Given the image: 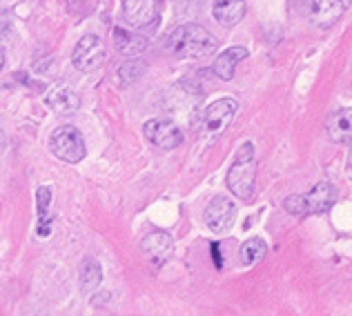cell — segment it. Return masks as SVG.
<instances>
[{"instance_id": "1", "label": "cell", "mask_w": 352, "mask_h": 316, "mask_svg": "<svg viewBox=\"0 0 352 316\" xmlns=\"http://www.w3.org/2000/svg\"><path fill=\"white\" fill-rule=\"evenodd\" d=\"M217 38L212 36L206 27L201 25H179L176 30L170 32L168 41V49L179 56V58H203V56H210L217 52Z\"/></svg>"}, {"instance_id": "2", "label": "cell", "mask_w": 352, "mask_h": 316, "mask_svg": "<svg viewBox=\"0 0 352 316\" xmlns=\"http://www.w3.org/2000/svg\"><path fill=\"white\" fill-rule=\"evenodd\" d=\"M256 181V161H254V145L245 143L234 158L232 167L228 172V188L241 201H250L254 194Z\"/></svg>"}, {"instance_id": "3", "label": "cell", "mask_w": 352, "mask_h": 316, "mask_svg": "<svg viewBox=\"0 0 352 316\" xmlns=\"http://www.w3.org/2000/svg\"><path fill=\"white\" fill-rule=\"evenodd\" d=\"M332 203H335V190H332L330 183L321 181L310 192L288 196L283 201V207L292 216L303 218V216H312V214H326L332 207Z\"/></svg>"}, {"instance_id": "4", "label": "cell", "mask_w": 352, "mask_h": 316, "mask_svg": "<svg viewBox=\"0 0 352 316\" xmlns=\"http://www.w3.org/2000/svg\"><path fill=\"white\" fill-rule=\"evenodd\" d=\"M50 147L52 152L56 154L60 161L65 163H80L85 158V141H82V134L76 127H58L56 132L50 138Z\"/></svg>"}, {"instance_id": "5", "label": "cell", "mask_w": 352, "mask_h": 316, "mask_svg": "<svg viewBox=\"0 0 352 316\" xmlns=\"http://www.w3.org/2000/svg\"><path fill=\"white\" fill-rule=\"evenodd\" d=\"M72 63L80 71H96L105 63V43L100 41V36L96 34L82 36L76 43V47H74Z\"/></svg>"}, {"instance_id": "6", "label": "cell", "mask_w": 352, "mask_h": 316, "mask_svg": "<svg viewBox=\"0 0 352 316\" xmlns=\"http://www.w3.org/2000/svg\"><path fill=\"white\" fill-rule=\"evenodd\" d=\"M236 100L232 98H219L214 100L208 109L206 114H203V120H201V129L206 136H219L223 134V129H228V125L234 120V114H236Z\"/></svg>"}, {"instance_id": "7", "label": "cell", "mask_w": 352, "mask_h": 316, "mask_svg": "<svg viewBox=\"0 0 352 316\" xmlns=\"http://www.w3.org/2000/svg\"><path fill=\"white\" fill-rule=\"evenodd\" d=\"M163 0H123V12L127 23L134 30H143V27L156 25L161 16Z\"/></svg>"}, {"instance_id": "8", "label": "cell", "mask_w": 352, "mask_h": 316, "mask_svg": "<svg viewBox=\"0 0 352 316\" xmlns=\"http://www.w3.org/2000/svg\"><path fill=\"white\" fill-rule=\"evenodd\" d=\"M141 252L152 267H161L172 258L174 254V240L168 232H150L141 240Z\"/></svg>"}, {"instance_id": "9", "label": "cell", "mask_w": 352, "mask_h": 316, "mask_svg": "<svg viewBox=\"0 0 352 316\" xmlns=\"http://www.w3.org/2000/svg\"><path fill=\"white\" fill-rule=\"evenodd\" d=\"M145 136L161 147V150H176L183 143V132L168 118H152L145 123Z\"/></svg>"}, {"instance_id": "10", "label": "cell", "mask_w": 352, "mask_h": 316, "mask_svg": "<svg viewBox=\"0 0 352 316\" xmlns=\"http://www.w3.org/2000/svg\"><path fill=\"white\" fill-rule=\"evenodd\" d=\"M234 218H236V205L226 196L212 199L210 205L206 207V225L214 234H226L234 225Z\"/></svg>"}, {"instance_id": "11", "label": "cell", "mask_w": 352, "mask_h": 316, "mask_svg": "<svg viewBox=\"0 0 352 316\" xmlns=\"http://www.w3.org/2000/svg\"><path fill=\"white\" fill-rule=\"evenodd\" d=\"M346 9H348V0H314L310 21L317 27H321V30H330L346 14Z\"/></svg>"}, {"instance_id": "12", "label": "cell", "mask_w": 352, "mask_h": 316, "mask_svg": "<svg viewBox=\"0 0 352 316\" xmlns=\"http://www.w3.org/2000/svg\"><path fill=\"white\" fill-rule=\"evenodd\" d=\"M326 132L335 143H352V107L332 111L326 120Z\"/></svg>"}, {"instance_id": "13", "label": "cell", "mask_w": 352, "mask_h": 316, "mask_svg": "<svg viewBox=\"0 0 352 316\" xmlns=\"http://www.w3.org/2000/svg\"><path fill=\"white\" fill-rule=\"evenodd\" d=\"M45 103L52 111L56 114H72L80 107V98L76 94V89H72L69 85H58V87H52Z\"/></svg>"}, {"instance_id": "14", "label": "cell", "mask_w": 352, "mask_h": 316, "mask_svg": "<svg viewBox=\"0 0 352 316\" xmlns=\"http://www.w3.org/2000/svg\"><path fill=\"white\" fill-rule=\"evenodd\" d=\"M212 14L223 27H234L245 16V0H214Z\"/></svg>"}, {"instance_id": "15", "label": "cell", "mask_w": 352, "mask_h": 316, "mask_svg": "<svg viewBox=\"0 0 352 316\" xmlns=\"http://www.w3.org/2000/svg\"><path fill=\"white\" fill-rule=\"evenodd\" d=\"M245 58H248L245 47H230L226 52H221L214 60V74L221 80H232L234 71H236V65Z\"/></svg>"}, {"instance_id": "16", "label": "cell", "mask_w": 352, "mask_h": 316, "mask_svg": "<svg viewBox=\"0 0 352 316\" xmlns=\"http://www.w3.org/2000/svg\"><path fill=\"white\" fill-rule=\"evenodd\" d=\"M114 45L123 56H138L147 49V38L136 32H127L123 27L114 30Z\"/></svg>"}, {"instance_id": "17", "label": "cell", "mask_w": 352, "mask_h": 316, "mask_svg": "<svg viewBox=\"0 0 352 316\" xmlns=\"http://www.w3.org/2000/svg\"><path fill=\"white\" fill-rule=\"evenodd\" d=\"M103 281V269H100L96 258H85L80 265V290L89 294L96 292V287Z\"/></svg>"}, {"instance_id": "18", "label": "cell", "mask_w": 352, "mask_h": 316, "mask_svg": "<svg viewBox=\"0 0 352 316\" xmlns=\"http://www.w3.org/2000/svg\"><path fill=\"white\" fill-rule=\"evenodd\" d=\"M50 205H52V192L50 188H38L36 192V210H38V234L50 236Z\"/></svg>"}, {"instance_id": "19", "label": "cell", "mask_w": 352, "mask_h": 316, "mask_svg": "<svg viewBox=\"0 0 352 316\" xmlns=\"http://www.w3.org/2000/svg\"><path fill=\"white\" fill-rule=\"evenodd\" d=\"M147 71V65L143 60H125L120 67L116 69V80L120 87H127V85H134V82L143 76Z\"/></svg>"}, {"instance_id": "20", "label": "cell", "mask_w": 352, "mask_h": 316, "mask_svg": "<svg viewBox=\"0 0 352 316\" xmlns=\"http://www.w3.org/2000/svg\"><path fill=\"white\" fill-rule=\"evenodd\" d=\"M241 263L243 265H254L267 254V245L263 238H250L241 245Z\"/></svg>"}, {"instance_id": "21", "label": "cell", "mask_w": 352, "mask_h": 316, "mask_svg": "<svg viewBox=\"0 0 352 316\" xmlns=\"http://www.w3.org/2000/svg\"><path fill=\"white\" fill-rule=\"evenodd\" d=\"M9 27H12V23H9V16L3 12V9H0V36H3Z\"/></svg>"}, {"instance_id": "22", "label": "cell", "mask_w": 352, "mask_h": 316, "mask_svg": "<svg viewBox=\"0 0 352 316\" xmlns=\"http://www.w3.org/2000/svg\"><path fill=\"white\" fill-rule=\"evenodd\" d=\"M212 254H214V263H217V267L223 265V263H221V254H219V243H212Z\"/></svg>"}, {"instance_id": "23", "label": "cell", "mask_w": 352, "mask_h": 316, "mask_svg": "<svg viewBox=\"0 0 352 316\" xmlns=\"http://www.w3.org/2000/svg\"><path fill=\"white\" fill-rule=\"evenodd\" d=\"M5 145H7V138H5V134L0 132V154L5 152Z\"/></svg>"}, {"instance_id": "24", "label": "cell", "mask_w": 352, "mask_h": 316, "mask_svg": "<svg viewBox=\"0 0 352 316\" xmlns=\"http://www.w3.org/2000/svg\"><path fill=\"white\" fill-rule=\"evenodd\" d=\"M3 67H5V49L0 47V71H3Z\"/></svg>"}, {"instance_id": "25", "label": "cell", "mask_w": 352, "mask_h": 316, "mask_svg": "<svg viewBox=\"0 0 352 316\" xmlns=\"http://www.w3.org/2000/svg\"><path fill=\"white\" fill-rule=\"evenodd\" d=\"M348 167L352 170V150H350V156H348Z\"/></svg>"}]
</instances>
